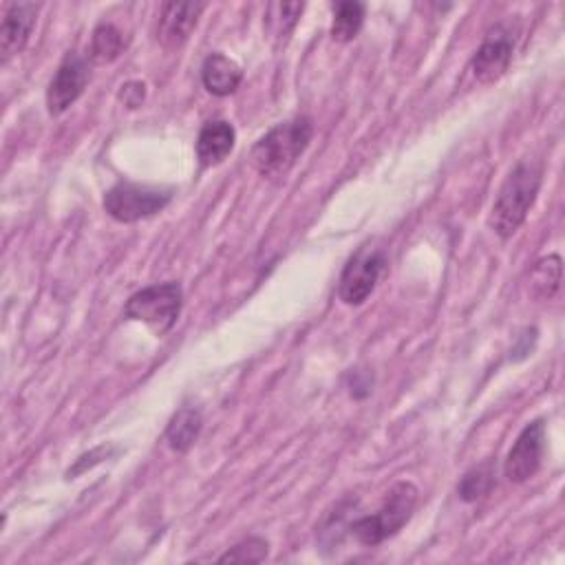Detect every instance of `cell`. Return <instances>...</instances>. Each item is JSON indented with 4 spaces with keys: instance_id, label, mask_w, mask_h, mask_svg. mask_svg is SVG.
I'll return each mask as SVG.
<instances>
[{
    "instance_id": "2e32d148",
    "label": "cell",
    "mask_w": 565,
    "mask_h": 565,
    "mask_svg": "<svg viewBox=\"0 0 565 565\" xmlns=\"http://www.w3.org/2000/svg\"><path fill=\"white\" fill-rule=\"evenodd\" d=\"M126 43L122 32L111 25V23H102L95 32H93V41H91V58L97 65H108L113 60H117L124 51Z\"/></svg>"
},
{
    "instance_id": "ba28073f",
    "label": "cell",
    "mask_w": 565,
    "mask_h": 565,
    "mask_svg": "<svg viewBox=\"0 0 565 565\" xmlns=\"http://www.w3.org/2000/svg\"><path fill=\"white\" fill-rule=\"evenodd\" d=\"M87 82H89L87 62L80 56L69 54L62 60V65L58 67V71L47 89L49 113L56 117V115H62L65 111H69V106L76 104V100L82 95Z\"/></svg>"
},
{
    "instance_id": "8fae6325",
    "label": "cell",
    "mask_w": 565,
    "mask_h": 565,
    "mask_svg": "<svg viewBox=\"0 0 565 565\" xmlns=\"http://www.w3.org/2000/svg\"><path fill=\"white\" fill-rule=\"evenodd\" d=\"M204 10V3H166L160 12L158 41L169 49L182 47L197 27Z\"/></svg>"
},
{
    "instance_id": "3957f363",
    "label": "cell",
    "mask_w": 565,
    "mask_h": 565,
    "mask_svg": "<svg viewBox=\"0 0 565 565\" xmlns=\"http://www.w3.org/2000/svg\"><path fill=\"white\" fill-rule=\"evenodd\" d=\"M417 497H419V493L411 482L395 484L389 491L380 510L376 515H367V517H360L354 523H349V532L362 545L382 543L384 539L397 534L408 523V519L415 512Z\"/></svg>"
},
{
    "instance_id": "30bf717a",
    "label": "cell",
    "mask_w": 565,
    "mask_h": 565,
    "mask_svg": "<svg viewBox=\"0 0 565 565\" xmlns=\"http://www.w3.org/2000/svg\"><path fill=\"white\" fill-rule=\"evenodd\" d=\"M38 5L34 3H10L3 12V25H0V51L8 62L25 49L30 36L36 27Z\"/></svg>"
},
{
    "instance_id": "5b68a950",
    "label": "cell",
    "mask_w": 565,
    "mask_h": 565,
    "mask_svg": "<svg viewBox=\"0 0 565 565\" xmlns=\"http://www.w3.org/2000/svg\"><path fill=\"white\" fill-rule=\"evenodd\" d=\"M173 199V188L119 182L104 195V210L119 223H135L162 212Z\"/></svg>"
},
{
    "instance_id": "4fadbf2b",
    "label": "cell",
    "mask_w": 565,
    "mask_h": 565,
    "mask_svg": "<svg viewBox=\"0 0 565 565\" xmlns=\"http://www.w3.org/2000/svg\"><path fill=\"white\" fill-rule=\"evenodd\" d=\"M201 80H204V87L208 89V93H212L217 97H226V95H232L239 89V84L243 80V71L228 56L210 54L204 60Z\"/></svg>"
},
{
    "instance_id": "7c38bea8",
    "label": "cell",
    "mask_w": 565,
    "mask_h": 565,
    "mask_svg": "<svg viewBox=\"0 0 565 565\" xmlns=\"http://www.w3.org/2000/svg\"><path fill=\"white\" fill-rule=\"evenodd\" d=\"M237 132L230 122H208L197 137V158L204 169L219 166L234 149Z\"/></svg>"
},
{
    "instance_id": "5bb4252c",
    "label": "cell",
    "mask_w": 565,
    "mask_h": 565,
    "mask_svg": "<svg viewBox=\"0 0 565 565\" xmlns=\"http://www.w3.org/2000/svg\"><path fill=\"white\" fill-rule=\"evenodd\" d=\"M204 429V415L195 406H182L166 429V440L169 447L177 453H186L199 438Z\"/></svg>"
},
{
    "instance_id": "ac0fdd59",
    "label": "cell",
    "mask_w": 565,
    "mask_h": 565,
    "mask_svg": "<svg viewBox=\"0 0 565 565\" xmlns=\"http://www.w3.org/2000/svg\"><path fill=\"white\" fill-rule=\"evenodd\" d=\"M493 484H495V475L491 471V464H482L462 477L458 493L464 501H477L491 493Z\"/></svg>"
},
{
    "instance_id": "e0dca14e",
    "label": "cell",
    "mask_w": 565,
    "mask_h": 565,
    "mask_svg": "<svg viewBox=\"0 0 565 565\" xmlns=\"http://www.w3.org/2000/svg\"><path fill=\"white\" fill-rule=\"evenodd\" d=\"M532 288L539 297L552 299L561 288V258L547 256L537 263L532 272Z\"/></svg>"
},
{
    "instance_id": "d6986e66",
    "label": "cell",
    "mask_w": 565,
    "mask_h": 565,
    "mask_svg": "<svg viewBox=\"0 0 565 565\" xmlns=\"http://www.w3.org/2000/svg\"><path fill=\"white\" fill-rule=\"evenodd\" d=\"M267 552H269V545L265 539L250 537V539L237 543L223 556H219V563H261V561H265Z\"/></svg>"
},
{
    "instance_id": "44dd1931",
    "label": "cell",
    "mask_w": 565,
    "mask_h": 565,
    "mask_svg": "<svg viewBox=\"0 0 565 565\" xmlns=\"http://www.w3.org/2000/svg\"><path fill=\"white\" fill-rule=\"evenodd\" d=\"M119 100L124 102V106L128 108H137L141 106V102L147 100V84L145 82H126L119 91Z\"/></svg>"
},
{
    "instance_id": "6da1fadb",
    "label": "cell",
    "mask_w": 565,
    "mask_h": 565,
    "mask_svg": "<svg viewBox=\"0 0 565 565\" xmlns=\"http://www.w3.org/2000/svg\"><path fill=\"white\" fill-rule=\"evenodd\" d=\"M314 135L310 117L301 115L276 124L267 130L252 149V164L263 177H282L308 151Z\"/></svg>"
},
{
    "instance_id": "9c48e42d",
    "label": "cell",
    "mask_w": 565,
    "mask_h": 565,
    "mask_svg": "<svg viewBox=\"0 0 565 565\" xmlns=\"http://www.w3.org/2000/svg\"><path fill=\"white\" fill-rule=\"evenodd\" d=\"M512 49H515L512 34L506 32L504 27H495L471 60L473 76L484 84L497 82L510 67Z\"/></svg>"
},
{
    "instance_id": "7a4b0ae2",
    "label": "cell",
    "mask_w": 565,
    "mask_h": 565,
    "mask_svg": "<svg viewBox=\"0 0 565 565\" xmlns=\"http://www.w3.org/2000/svg\"><path fill=\"white\" fill-rule=\"evenodd\" d=\"M541 166L534 162H519L510 175L506 177L504 186L499 188V195L493 204L491 212V228L501 237L510 239L526 221L539 188H541Z\"/></svg>"
},
{
    "instance_id": "277c9868",
    "label": "cell",
    "mask_w": 565,
    "mask_h": 565,
    "mask_svg": "<svg viewBox=\"0 0 565 565\" xmlns=\"http://www.w3.org/2000/svg\"><path fill=\"white\" fill-rule=\"evenodd\" d=\"M184 305V290L180 282L169 280L132 295L124 308V316L149 325L158 336L171 332L180 321Z\"/></svg>"
},
{
    "instance_id": "ffe728a7",
    "label": "cell",
    "mask_w": 565,
    "mask_h": 565,
    "mask_svg": "<svg viewBox=\"0 0 565 565\" xmlns=\"http://www.w3.org/2000/svg\"><path fill=\"white\" fill-rule=\"evenodd\" d=\"M276 10H278V19H267V23H272L274 21V34L276 36H288L295 27H297V23H299V19H301V14H303V5L301 3H282V5H274Z\"/></svg>"
},
{
    "instance_id": "8992f818",
    "label": "cell",
    "mask_w": 565,
    "mask_h": 565,
    "mask_svg": "<svg viewBox=\"0 0 565 565\" xmlns=\"http://www.w3.org/2000/svg\"><path fill=\"white\" fill-rule=\"evenodd\" d=\"M384 254L380 250L360 247L343 269L338 297L345 305H362L376 290L384 269Z\"/></svg>"
},
{
    "instance_id": "52a82bcc",
    "label": "cell",
    "mask_w": 565,
    "mask_h": 565,
    "mask_svg": "<svg viewBox=\"0 0 565 565\" xmlns=\"http://www.w3.org/2000/svg\"><path fill=\"white\" fill-rule=\"evenodd\" d=\"M545 453V424L543 419L530 422L528 427L519 434L517 442L512 445L506 464H504V475L512 484H523L530 477L537 475L541 469Z\"/></svg>"
},
{
    "instance_id": "9a60e30c",
    "label": "cell",
    "mask_w": 565,
    "mask_h": 565,
    "mask_svg": "<svg viewBox=\"0 0 565 565\" xmlns=\"http://www.w3.org/2000/svg\"><path fill=\"white\" fill-rule=\"evenodd\" d=\"M365 23V5L362 3H338L334 10V25H332V36L338 43H351Z\"/></svg>"
},
{
    "instance_id": "7402d4cb",
    "label": "cell",
    "mask_w": 565,
    "mask_h": 565,
    "mask_svg": "<svg viewBox=\"0 0 565 565\" xmlns=\"http://www.w3.org/2000/svg\"><path fill=\"white\" fill-rule=\"evenodd\" d=\"M111 453H113V449H111V447H100V449L91 451L89 456H82V458L76 462V466L69 471V477H76V475L84 473L87 469H91V466L100 464V462H102V460H106Z\"/></svg>"
}]
</instances>
